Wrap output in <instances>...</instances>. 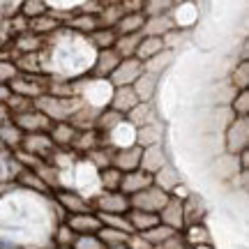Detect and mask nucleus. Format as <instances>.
Masks as SVG:
<instances>
[{
  "instance_id": "f257e3e1",
  "label": "nucleus",
  "mask_w": 249,
  "mask_h": 249,
  "mask_svg": "<svg viewBox=\"0 0 249 249\" xmlns=\"http://www.w3.org/2000/svg\"><path fill=\"white\" fill-rule=\"evenodd\" d=\"M33 107L42 113L44 118H49L51 123H70L71 118L79 113L81 108L86 107L83 97H51V95H42L33 102Z\"/></svg>"
},
{
  "instance_id": "f03ea898",
  "label": "nucleus",
  "mask_w": 249,
  "mask_h": 249,
  "mask_svg": "<svg viewBox=\"0 0 249 249\" xmlns=\"http://www.w3.org/2000/svg\"><path fill=\"white\" fill-rule=\"evenodd\" d=\"M169 198L171 196L166 192H161L155 185H150V187H145L143 192H139V194L129 196V210H141V213L157 214L164 205L169 203Z\"/></svg>"
},
{
  "instance_id": "7ed1b4c3",
  "label": "nucleus",
  "mask_w": 249,
  "mask_h": 249,
  "mask_svg": "<svg viewBox=\"0 0 249 249\" xmlns=\"http://www.w3.org/2000/svg\"><path fill=\"white\" fill-rule=\"evenodd\" d=\"M46 86H49V79H42L39 74H17V79L9 83V90L12 95L35 102L46 92Z\"/></svg>"
},
{
  "instance_id": "20e7f679",
  "label": "nucleus",
  "mask_w": 249,
  "mask_h": 249,
  "mask_svg": "<svg viewBox=\"0 0 249 249\" xmlns=\"http://www.w3.org/2000/svg\"><path fill=\"white\" fill-rule=\"evenodd\" d=\"M143 74V62L136 60V58H124V60L118 62V67L111 71L108 76V86L111 88H132L134 81Z\"/></svg>"
},
{
  "instance_id": "39448f33",
  "label": "nucleus",
  "mask_w": 249,
  "mask_h": 249,
  "mask_svg": "<svg viewBox=\"0 0 249 249\" xmlns=\"http://www.w3.org/2000/svg\"><path fill=\"white\" fill-rule=\"evenodd\" d=\"M92 210L104 214H127L129 213V196H124L123 192H99L92 201Z\"/></svg>"
},
{
  "instance_id": "423d86ee",
  "label": "nucleus",
  "mask_w": 249,
  "mask_h": 249,
  "mask_svg": "<svg viewBox=\"0 0 249 249\" xmlns=\"http://www.w3.org/2000/svg\"><path fill=\"white\" fill-rule=\"evenodd\" d=\"M12 123L17 124L21 134H49L51 129V120L44 118L37 108H30V111H23L18 116H12Z\"/></svg>"
},
{
  "instance_id": "0eeeda50",
  "label": "nucleus",
  "mask_w": 249,
  "mask_h": 249,
  "mask_svg": "<svg viewBox=\"0 0 249 249\" xmlns=\"http://www.w3.org/2000/svg\"><path fill=\"white\" fill-rule=\"evenodd\" d=\"M249 145V120L247 118H235L233 124L226 132V150L231 155H242Z\"/></svg>"
},
{
  "instance_id": "6e6552de",
  "label": "nucleus",
  "mask_w": 249,
  "mask_h": 249,
  "mask_svg": "<svg viewBox=\"0 0 249 249\" xmlns=\"http://www.w3.org/2000/svg\"><path fill=\"white\" fill-rule=\"evenodd\" d=\"M18 150L33 155L37 160H49L51 152L55 150V145L51 143L49 134H23V141H21V148Z\"/></svg>"
},
{
  "instance_id": "1a4fd4ad",
  "label": "nucleus",
  "mask_w": 249,
  "mask_h": 249,
  "mask_svg": "<svg viewBox=\"0 0 249 249\" xmlns=\"http://www.w3.org/2000/svg\"><path fill=\"white\" fill-rule=\"evenodd\" d=\"M55 201L60 205L65 213L70 214H83V213H95L92 210V205H90L88 196L79 194V192H70V189H58V194H55Z\"/></svg>"
},
{
  "instance_id": "9d476101",
  "label": "nucleus",
  "mask_w": 249,
  "mask_h": 249,
  "mask_svg": "<svg viewBox=\"0 0 249 249\" xmlns=\"http://www.w3.org/2000/svg\"><path fill=\"white\" fill-rule=\"evenodd\" d=\"M139 164H141V148L139 145H132V148H123V150L111 152V166L120 173H132V171H139Z\"/></svg>"
},
{
  "instance_id": "9b49d317",
  "label": "nucleus",
  "mask_w": 249,
  "mask_h": 249,
  "mask_svg": "<svg viewBox=\"0 0 249 249\" xmlns=\"http://www.w3.org/2000/svg\"><path fill=\"white\" fill-rule=\"evenodd\" d=\"M164 166H166V155H164L161 143L141 148V164H139V171L148 173V176H155V173L160 169H164Z\"/></svg>"
},
{
  "instance_id": "f8f14e48",
  "label": "nucleus",
  "mask_w": 249,
  "mask_h": 249,
  "mask_svg": "<svg viewBox=\"0 0 249 249\" xmlns=\"http://www.w3.org/2000/svg\"><path fill=\"white\" fill-rule=\"evenodd\" d=\"M67 226L74 235H97V231L102 229L97 213H83V214H71L67 217Z\"/></svg>"
},
{
  "instance_id": "ddd939ff",
  "label": "nucleus",
  "mask_w": 249,
  "mask_h": 249,
  "mask_svg": "<svg viewBox=\"0 0 249 249\" xmlns=\"http://www.w3.org/2000/svg\"><path fill=\"white\" fill-rule=\"evenodd\" d=\"M157 217H160V224L169 226V229H173V231L180 233L182 229H185V217H182V201L173 198V196L169 198V203H166L160 210V213H157Z\"/></svg>"
},
{
  "instance_id": "4468645a",
  "label": "nucleus",
  "mask_w": 249,
  "mask_h": 249,
  "mask_svg": "<svg viewBox=\"0 0 249 249\" xmlns=\"http://www.w3.org/2000/svg\"><path fill=\"white\" fill-rule=\"evenodd\" d=\"M136 104H141V102L136 99L132 88H113L111 99H108V108L116 111V113H120V116H127Z\"/></svg>"
},
{
  "instance_id": "2eb2a0df",
  "label": "nucleus",
  "mask_w": 249,
  "mask_h": 249,
  "mask_svg": "<svg viewBox=\"0 0 249 249\" xmlns=\"http://www.w3.org/2000/svg\"><path fill=\"white\" fill-rule=\"evenodd\" d=\"M150 185H152V176L143 173V171H132V173H124L123 176V180H120V192H123L124 196H134Z\"/></svg>"
},
{
  "instance_id": "dca6fc26",
  "label": "nucleus",
  "mask_w": 249,
  "mask_h": 249,
  "mask_svg": "<svg viewBox=\"0 0 249 249\" xmlns=\"http://www.w3.org/2000/svg\"><path fill=\"white\" fill-rule=\"evenodd\" d=\"M120 62V55L113 51V49H107V51H97V60L92 62V74L97 79H108L111 71L118 67Z\"/></svg>"
},
{
  "instance_id": "f3484780",
  "label": "nucleus",
  "mask_w": 249,
  "mask_h": 249,
  "mask_svg": "<svg viewBox=\"0 0 249 249\" xmlns=\"http://www.w3.org/2000/svg\"><path fill=\"white\" fill-rule=\"evenodd\" d=\"M176 30V23L169 14L164 17H152V18H145L143 23V30H141V37H164L166 33Z\"/></svg>"
},
{
  "instance_id": "a211bd4d",
  "label": "nucleus",
  "mask_w": 249,
  "mask_h": 249,
  "mask_svg": "<svg viewBox=\"0 0 249 249\" xmlns=\"http://www.w3.org/2000/svg\"><path fill=\"white\" fill-rule=\"evenodd\" d=\"M76 134L79 132L70 123H53L51 129H49V139H51V143H53L55 148H71Z\"/></svg>"
},
{
  "instance_id": "6ab92c4d",
  "label": "nucleus",
  "mask_w": 249,
  "mask_h": 249,
  "mask_svg": "<svg viewBox=\"0 0 249 249\" xmlns=\"http://www.w3.org/2000/svg\"><path fill=\"white\" fill-rule=\"evenodd\" d=\"M155 88H157V76H155V74H148V71H143L132 86L134 95H136V99H139L141 104H148V102H150V97L155 95Z\"/></svg>"
},
{
  "instance_id": "aec40b11",
  "label": "nucleus",
  "mask_w": 249,
  "mask_h": 249,
  "mask_svg": "<svg viewBox=\"0 0 249 249\" xmlns=\"http://www.w3.org/2000/svg\"><path fill=\"white\" fill-rule=\"evenodd\" d=\"M152 185L157 187V189H161V192H166V194L171 196V192H173V189L180 185L178 171L166 164L164 169H160L157 173H155V176H152Z\"/></svg>"
},
{
  "instance_id": "412c9836",
  "label": "nucleus",
  "mask_w": 249,
  "mask_h": 249,
  "mask_svg": "<svg viewBox=\"0 0 249 249\" xmlns=\"http://www.w3.org/2000/svg\"><path fill=\"white\" fill-rule=\"evenodd\" d=\"M161 51H166L164 49V39L161 37H141V42H139V49H136V60L141 62H148L150 58H155L157 53Z\"/></svg>"
},
{
  "instance_id": "4be33fe9",
  "label": "nucleus",
  "mask_w": 249,
  "mask_h": 249,
  "mask_svg": "<svg viewBox=\"0 0 249 249\" xmlns=\"http://www.w3.org/2000/svg\"><path fill=\"white\" fill-rule=\"evenodd\" d=\"M203 213H205V208H203V203H201V198H198V196L189 194L185 201H182V217H185V226L201 224Z\"/></svg>"
},
{
  "instance_id": "5701e85b",
  "label": "nucleus",
  "mask_w": 249,
  "mask_h": 249,
  "mask_svg": "<svg viewBox=\"0 0 249 249\" xmlns=\"http://www.w3.org/2000/svg\"><path fill=\"white\" fill-rule=\"evenodd\" d=\"M143 23H145V17H143L141 12H136V14H124V17L116 23L113 30H116V35H141Z\"/></svg>"
},
{
  "instance_id": "b1692460",
  "label": "nucleus",
  "mask_w": 249,
  "mask_h": 249,
  "mask_svg": "<svg viewBox=\"0 0 249 249\" xmlns=\"http://www.w3.org/2000/svg\"><path fill=\"white\" fill-rule=\"evenodd\" d=\"M127 222H129L134 233H145L148 229L160 224V217H157V214H150V213H141V210H129V213H127Z\"/></svg>"
},
{
  "instance_id": "393cba45",
  "label": "nucleus",
  "mask_w": 249,
  "mask_h": 249,
  "mask_svg": "<svg viewBox=\"0 0 249 249\" xmlns=\"http://www.w3.org/2000/svg\"><path fill=\"white\" fill-rule=\"evenodd\" d=\"M21 141H23V134H21V129L12 120L0 124V145H5L9 150H18Z\"/></svg>"
},
{
  "instance_id": "a878e982",
  "label": "nucleus",
  "mask_w": 249,
  "mask_h": 249,
  "mask_svg": "<svg viewBox=\"0 0 249 249\" xmlns=\"http://www.w3.org/2000/svg\"><path fill=\"white\" fill-rule=\"evenodd\" d=\"M139 42H141V35H118L116 44H113V51L120 55V60L134 58L136 49H139Z\"/></svg>"
},
{
  "instance_id": "bb28decb",
  "label": "nucleus",
  "mask_w": 249,
  "mask_h": 249,
  "mask_svg": "<svg viewBox=\"0 0 249 249\" xmlns=\"http://www.w3.org/2000/svg\"><path fill=\"white\" fill-rule=\"evenodd\" d=\"M139 235H141L150 247H157V245H161V242L171 240L173 235H178V231H173V229L164 226V224H157V226H152V229H148L145 233H139Z\"/></svg>"
},
{
  "instance_id": "cd10ccee",
  "label": "nucleus",
  "mask_w": 249,
  "mask_h": 249,
  "mask_svg": "<svg viewBox=\"0 0 249 249\" xmlns=\"http://www.w3.org/2000/svg\"><path fill=\"white\" fill-rule=\"evenodd\" d=\"M67 26H70V30H76V33H86V35H90V33H95V30L99 28V23H97V17H92V14H83V12H76V17H70Z\"/></svg>"
},
{
  "instance_id": "c85d7f7f",
  "label": "nucleus",
  "mask_w": 249,
  "mask_h": 249,
  "mask_svg": "<svg viewBox=\"0 0 249 249\" xmlns=\"http://www.w3.org/2000/svg\"><path fill=\"white\" fill-rule=\"evenodd\" d=\"M99 145H102V141H99V136L95 129H90V132H79L76 134V139H74V143H71V148L76 152H92V150H97ZM70 148V150H71Z\"/></svg>"
},
{
  "instance_id": "c756f323",
  "label": "nucleus",
  "mask_w": 249,
  "mask_h": 249,
  "mask_svg": "<svg viewBox=\"0 0 249 249\" xmlns=\"http://www.w3.org/2000/svg\"><path fill=\"white\" fill-rule=\"evenodd\" d=\"M90 44L95 46L97 51H107V49H113L116 44V30L113 28H97L95 33H90Z\"/></svg>"
},
{
  "instance_id": "7c9ffc66",
  "label": "nucleus",
  "mask_w": 249,
  "mask_h": 249,
  "mask_svg": "<svg viewBox=\"0 0 249 249\" xmlns=\"http://www.w3.org/2000/svg\"><path fill=\"white\" fill-rule=\"evenodd\" d=\"M60 23L55 21L53 17H49V12H46L44 17H37V18H30L28 21V33H33V35H49V33H53L58 30Z\"/></svg>"
},
{
  "instance_id": "2f4dec72",
  "label": "nucleus",
  "mask_w": 249,
  "mask_h": 249,
  "mask_svg": "<svg viewBox=\"0 0 249 249\" xmlns=\"http://www.w3.org/2000/svg\"><path fill=\"white\" fill-rule=\"evenodd\" d=\"M155 143H161V129L157 123L136 129V145L139 148H148V145H155Z\"/></svg>"
},
{
  "instance_id": "473e14b6",
  "label": "nucleus",
  "mask_w": 249,
  "mask_h": 249,
  "mask_svg": "<svg viewBox=\"0 0 249 249\" xmlns=\"http://www.w3.org/2000/svg\"><path fill=\"white\" fill-rule=\"evenodd\" d=\"M123 123H124V116L111 111V108H102L97 120H95V129H99V132H113L118 124H123Z\"/></svg>"
},
{
  "instance_id": "72a5a7b5",
  "label": "nucleus",
  "mask_w": 249,
  "mask_h": 249,
  "mask_svg": "<svg viewBox=\"0 0 249 249\" xmlns=\"http://www.w3.org/2000/svg\"><path fill=\"white\" fill-rule=\"evenodd\" d=\"M99 222L104 229H113V231H120V233H127V235H132V226L127 222V214H104V213H97Z\"/></svg>"
},
{
  "instance_id": "f704fd0d",
  "label": "nucleus",
  "mask_w": 249,
  "mask_h": 249,
  "mask_svg": "<svg viewBox=\"0 0 249 249\" xmlns=\"http://www.w3.org/2000/svg\"><path fill=\"white\" fill-rule=\"evenodd\" d=\"M185 245L198 247V245H210V235L203 224H194V226H185V235H182Z\"/></svg>"
},
{
  "instance_id": "c9c22d12",
  "label": "nucleus",
  "mask_w": 249,
  "mask_h": 249,
  "mask_svg": "<svg viewBox=\"0 0 249 249\" xmlns=\"http://www.w3.org/2000/svg\"><path fill=\"white\" fill-rule=\"evenodd\" d=\"M120 180H123V173L116 171L113 166L99 171V187H102V192H120Z\"/></svg>"
},
{
  "instance_id": "e433bc0d",
  "label": "nucleus",
  "mask_w": 249,
  "mask_h": 249,
  "mask_svg": "<svg viewBox=\"0 0 249 249\" xmlns=\"http://www.w3.org/2000/svg\"><path fill=\"white\" fill-rule=\"evenodd\" d=\"M42 49V39L33 33H23V35L17 37V51L21 55H28V53H37Z\"/></svg>"
},
{
  "instance_id": "4c0bfd02",
  "label": "nucleus",
  "mask_w": 249,
  "mask_h": 249,
  "mask_svg": "<svg viewBox=\"0 0 249 249\" xmlns=\"http://www.w3.org/2000/svg\"><path fill=\"white\" fill-rule=\"evenodd\" d=\"M171 60H173V53H171V51H161V53H157L148 62H143V71H148V74H155V76H157L160 71H164L166 67H169Z\"/></svg>"
},
{
  "instance_id": "58836bf2",
  "label": "nucleus",
  "mask_w": 249,
  "mask_h": 249,
  "mask_svg": "<svg viewBox=\"0 0 249 249\" xmlns=\"http://www.w3.org/2000/svg\"><path fill=\"white\" fill-rule=\"evenodd\" d=\"M49 7H46V2L42 0H26V2H21V9H18V14L23 18H37V17H44Z\"/></svg>"
},
{
  "instance_id": "ea45409f",
  "label": "nucleus",
  "mask_w": 249,
  "mask_h": 249,
  "mask_svg": "<svg viewBox=\"0 0 249 249\" xmlns=\"http://www.w3.org/2000/svg\"><path fill=\"white\" fill-rule=\"evenodd\" d=\"M97 238H99V242L104 245V247H116V245H124L127 242V233H120V231H113V229H99L97 231Z\"/></svg>"
},
{
  "instance_id": "a19ab883",
  "label": "nucleus",
  "mask_w": 249,
  "mask_h": 249,
  "mask_svg": "<svg viewBox=\"0 0 249 249\" xmlns=\"http://www.w3.org/2000/svg\"><path fill=\"white\" fill-rule=\"evenodd\" d=\"M86 157H88L90 166H95V169H99V171H104V169H108V166H111V150H107L104 145H99L97 150L88 152Z\"/></svg>"
},
{
  "instance_id": "79ce46f5",
  "label": "nucleus",
  "mask_w": 249,
  "mask_h": 249,
  "mask_svg": "<svg viewBox=\"0 0 249 249\" xmlns=\"http://www.w3.org/2000/svg\"><path fill=\"white\" fill-rule=\"evenodd\" d=\"M18 182L21 185H26V187H30V189H37V192H49V187L39 180V176H37L35 171H28V169H21L18 171Z\"/></svg>"
},
{
  "instance_id": "37998d69",
  "label": "nucleus",
  "mask_w": 249,
  "mask_h": 249,
  "mask_svg": "<svg viewBox=\"0 0 249 249\" xmlns=\"http://www.w3.org/2000/svg\"><path fill=\"white\" fill-rule=\"evenodd\" d=\"M173 5L171 2H161V0H148V2H143V9L141 14L145 18H152V17H164V14H169L166 9H171Z\"/></svg>"
},
{
  "instance_id": "c03bdc74",
  "label": "nucleus",
  "mask_w": 249,
  "mask_h": 249,
  "mask_svg": "<svg viewBox=\"0 0 249 249\" xmlns=\"http://www.w3.org/2000/svg\"><path fill=\"white\" fill-rule=\"evenodd\" d=\"M231 81H233V86H235V92L247 90V86H249V65H247V60H242L240 65L233 70Z\"/></svg>"
},
{
  "instance_id": "a18cd8bd",
  "label": "nucleus",
  "mask_w": 249,
  "mask_h": 249,
  "mask_svg": "<svg viewBox=\"0 0 249 249\" xmlns=\"http://www.w3.org/2000/svg\"><path fill=\"white\" fill-rule=\"evenodd\" d=\"M231 107H233L235 118H247V113H249V90H240V92L235 95V99L231 102Z\"/></svg>"
},
{
  "instance_id": "49530a36",
  "label": "nucleus",
  "mask_w": 249,
  "mask_h": 249,
  "mask_svg": "<svg viewBox=\"0 0 249 249\" xmlns=\"http://www.w3.org/2000/svg\"><path fill=\"white\" fill-rule=\"evenodd\" d=\"M74 240H76V235L70 231V226H67V224H60V229L53 233L55 247H71Z\"/></svg>"
},
{
  "instance_id": "de8ad7c7",
  "label": "nucleus",
  "mask_w": 249,
  "mask_h": 249,
  "mask_svg": "<svg viewBox=\"0 0 249 249\" xmlns=\"http://www.w3.org/2000/svg\"><path fill=\"white\" fill-rule=\"evenodd\" d=\"M17 65L12 60H5V58H0V83H5V86H9L12 81L17 79Z\"/></svg>"
},
{
  "instance_id": "09e8293b",
  "label": "nucleus",
  "mask_w": 249,
  "mask_h": 249,
  "mask_svg": "<svg viewBox=\"0 0 249 249\" xmlns=\"http://www.w3.org/2000/svg\"><path fill=\"white\" fill-rule=\"evenodd\" d=\"M71 249H107V247L99 242L97 235H76Z\"/></svg>"
},
{
  "instance_id": "8fccbe9b",
  "label": "nucleus",
  "mask_w": 249,
  "mask_h": 249,
  "mask_svg": "<svg viewBox=\"0 0 249 249\" xmlns=\"http://www.w3.org/2000/svg\"><path fill=\"white\" fill-rule=\"evenodd\" d=\"M152 249H187V245H185V240H182V233H178V235H173L171 240L161 242V245H157V247H152Z\"/></svg>"
},
{
  "instance_id": "3c124183",
  "label": "nucleus",
  "mask_w": 249,
  "mask_h": 249,
  "mask_svg": "<svg viewBox=\"0 0 249 249\" xmlns=\"http://www.w3.org/2000/svg\"><path fill=\"white\" fill-rule=\"evenodd\" d=\"M127 247H129V249H152L150 245H148V242L139 235V233H132V235L127 238Z\"/></svg>"
},
{
  "instance_id": "603ef678",
  "label": "nucleus",
  "mask_w": 249,
  "mask_h": 249,
  "mask_svg": "<svg viewBox=\"0 0 249 249\" xmlns=\"http://www.w3.org/2000/svg\"><path fill=\"white\" fill-rule=\"evenodd\" d=\"M9 120H12V113H9L7 104H0V124H2V123H9Z\"/></svg>"
},
{
  "instance_id": "864d4df0",
  "label": "nucleus",
  "mask_w": 249,
  "mask_h": 249,
  "mask_svg": "<svg viewBox=\"0 0 249 249\" xmlns=\"http://www.w3.org/2000/svg\"><path fill=\"white\" fill-rule=\"evenodd\" d=\"M9 95H12V90H9V86H5V83H0V104H5L9 99Z\"/></svg>"
},
{
  "instance_id": "5fc2aeb1",
  "label": "nucleus",
  "mask_w": 249,
  "mask_h": 249,
  "mask_svg": "<svg viewBox=\"0 0 249 249\" xmlns=\"http://www.w3.org/2000/svg\"><path fill=\"white\" fill-rule=\"evenodd\" d=\"M107 249H129V247H127V242H124V245H116V247H107Z\"/></svg>"
},
{
  "instance_id": "6e6d98bb",
  "label": "nucleus",
  "mask_w": 249,
  "mask_h": 249,
  "mask_svg": "<svg viewBox=\"0 0 249 249\" xmlns=\"http://www.w3.org/2000/svg\"><path fill=\"white\" fill-rule=\"evenodd\" d=\"M192 249H213L210 245H198V247H192Z\"/></svg>"
},
{
  "instance_id": "4d7b16f0",
  "label": "nucleus",
  "mask_w": 249,
  "mask_h": 249,
  "mask_svg": "<svg viewBox=\"0 0 249 249\" xmlns=\"http://www.w3.org/2000/svg\"><path fill=\"white\" fill-rule=\"evenodd\" d=\"M55 249H71V247H55Z\"/></svg>"
}]
</instances>
